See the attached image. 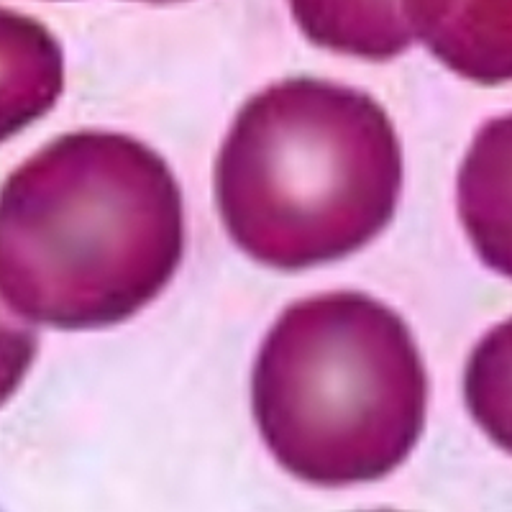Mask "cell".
Wrapping results in <instances>:
<instances>
[{"label": "cell", "instance_id": "6da1fadb", "mask_svg": "<svg viewBox=\"0 0 512 512\" xmlns=\"http://www.w3.org/2000/svg\"><path fill=\"white\" fill-rule=\"evenodd\" d=\"M182 251L175 175L126 134L62 136L0 187V300L34 323L90 331L134 318Z\"/></svg>", "mask_w": 512, "mask_h": 512}, {"label": "cell", "instance_id": "5b68a950", "mask_svg": "<svg viewBox=\"0 0 512 512\" xmlns=\"http://www.w3.org/2000/svg\"><path fill=\"white\" fill-rule=\"evenodd\" d=\"M64 90V57L44 26L0 8V144L47 116Z\"/></svg>", "mask_w": 512, "mask_h": 512}, {"label": "cell", "instance_id": "277c9868", "mask_svg": "<svg viewBox=\"0 0 512 512\" xmlns=\"http://www.w3.org/2000/svg\"><path fill=\"white\" fill-rule=\"evenodd\" d=\"M459 216L479 259L512 280V113L474 136L459 172Z\"/></svg>", "mask_w": 512, "mask_h": 512}, {"label": "cell", "instance_id": "3957f363", "mask_svg": "<svg viewBox=\"0 0 512 512\" xmlns=\"http://www.w3.org/2000/svg\"><path fill=\"white\" fill-rule=\"evenodd\" d=\"M254 418L282 469L320 487L377 482L420 441L423 359L405 320L359 292L295 303L264 341Z\"/></svg>", "mask_w": 512, "mask_h": 512}, {"label": "cell", "instance_id": "8992f818", "mask_svg": "<svg viewBox=\"0 0 512 512\" xmlns=\"http://www.w3.org/2000/svg\"><path fill=\"white\" fill-rule=\"evenodd\" d=\"M464 397L489 441L512 454V318L492 328L472 351Z\"/></svg>", "mask_w": 512, "mask_h": 512}, {"label": "cell", "instance_id": "7a4b0ae2", "mask_svg": "<svg viewBox=\"0 0 512 512\" xmlns=\"http://www.w3.org/2000/svg\"><path fill=\"white\" fill-rule=\"evenodd\" d=\"M400 190V139L382 105L310 77L256 93L216 164L231 239L259 264L287 272L364 249L392 221Z\"/></svg>", "mask_w": 512, "mask_h": 512}, {"label": "cell", "instance_id": "52a82bcc", "mask_svg": "<svg viewBox=\"0 0 512 512\" xmlns=\"http://www.w3.org/2000/svg\"><path fill=\"white\" fill-rule=\"evenodd\" d=\"M39 336L34 328L18 323L0 300V405H6L21 387L34 364Z\"/></svg>", "mask_w": 512, "mask_h": 512}]
</instances>
